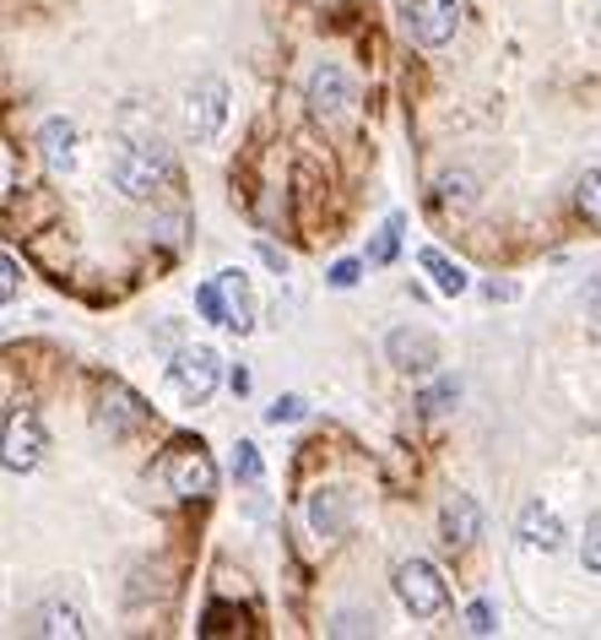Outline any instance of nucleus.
Returning <instances> with one entry per match:
<instances>
[{
	"mask_svg": "<svg viewBox=\"0 0 601 640\" xmlns=\"http://www.w3.org/2000/svg\"><path fill=\"white\" fill-rule=\"evenodd\" d=\"M168 489H174L179 500H206V494L217 489V467H211V456H206L200 445L174 451V462H168Z\"/></svg>",
	"mask_w": 601,
	"mask_h": 640,
	"instance_id": "nucleus-4",
	"label": "nucleus"
},
{
	"mask_svg": "<svg viewBox=\"0 0 601 640\" xmlns=\"http://www.w3.org/2000/svg\"><path fill=\"white\" fill-rule=\"evenodd\" d=\"M33 636H71V640H77L81 636V613H77V608H60V602H55V608H43V613H39Z\"/></svg>",
	"mask_w": 601,
	"mask_h": 640,
	"instance_id": "nucleus-18",
	"label": "nucleus"
},
{
	"mask_svg": "<svg viewBox=\"0 0 601 640\" xmlns=\"http://www.w3.org/2000/svg\"><path fill=\"white\" fill-rule=\"evenodd\" d=\"M417 260H423V272L434 277V288H440L444 299L466 294V283H472V277H466V266H455V260L444 256V250H434V245H428V250H417Z\"/></svg>",
	"mask_w": 601,
	"mask_h": 640,
	"instance_id": "nucleus-16",
	"label": "nucleus"
},
{
	"mask_svg": "<svg viewBox=\"0 0 601 640\" xmlns=\"http://www.w3.org/2000/svg\"><path fill=\"white\" fill-rule=\"evenodd\" d=\"M298 419H304V402H298V396H277V402H272V407H266V424H298Z\"/></svg>",
	"mask_w": 601,
	"mask_h": 640,
	"instance_id": "nucleus-23",
	"label": "nucleus"
},
{
	"mask_svg": "<svg viewBox=\"0 0 601 640\" xmlns=\"http://www.w3.org/2000/svg\"><path fill=\"white\" fill-rule=\"evenodd\" d=\"M580 559H585V570L601 575V515H591V526H585V549H580Z\"/></svg>",
	"mask_w": 601,
	"mask_h": 640,
	"instance_id": "nucleus-24",
	"label": "nucleus"
},
{
	"mask_svg": "<svg viewBox=\"0 0 601 640\" xmlns=\"http://www.w3.org/2000/svg\"><path fill=\"white\" fill-rule=\"evenodd\" d=\"M217 288H223V309H228V332H249L255 326V294H249V277L244 272H223L217 277Z\"/></svg>",
	"mask_w": 601,
	"mask_h": 640,
	"instance_id": "nucleus-12",
	"label": "nucleus"
},
{
	"mask_svg": "<svg viewBox=\"0 0 601 640\" xmlns=\"http://www.w3.org/2000/svg\"><path fill=\"white\" fill-rule=\"evenodd\" d=\"M223 120H228V87L217 82V77H206V82L190 92L185 126H190V136H196V141H211V136L223 130Z\"/></svg>",
	"mask_w": 601,
	"mask_h": 640,
	"instance_id": "nucleus-5",
	"label": "nucleus"
},
{
	"mask_svg": "<svg viewBox=\"0 0 601 640\" xmlns=\"http://www.w3.org/2000/svg\"><path fill=\"white\" fill-rule=\"evenodd\" d=\"M401 250V217H385V228L374 234V245H368V266H385V260H396Z\"/></svg>",
	"mask_w": 601,
	"mask_h": 640,
	"instance_id": "nucleus-20",
	"label": "nucleus"
},
{
	"mask_svg": "<svg viewBox=\"0 0 601 640\" xmlns=\"http://www.w3.org/2000/svg\"><path fill=\"white\" fill-rule=\"evenodd\" d=\"M331 283H336V288H353V283H358V260H336V266H331Z\"/></svg>",
	"mask_w": 601,
	"mask_h": 640,
	"instance_id": "nucleus-27",
	"label": "nucleus"
},
{
	"mask_svg": "<svg viewBox=\"0 0 601 640\" xmlns=\"http://www.w3.org/2000/svg\"><path fill=\"white\" fill-rule=\"evenodd\" d=\"M440 526H444V543H472V538L482 532L477 500H472V494H450V500H444Z\"/></svg>",
	"mask_w": 601,
	"mask_h": 640,
	"instance_id": "nucleus-13",
	"label": "nucleus"
},
{
	"mask_svg": "<svg viewBox=\"0 0 601 640\" xmlns=\"http://www.w3.org/2000/svg\"><path fill=\"white\" fill-rule=\"evenodd\" d=\"M196 304H200V315H206V321L228 326V309H223V288H217V283H206V288L196 294Z\"/></svg>",
	"mask_w": 601,
	"mask_h": 640,
	"instance_id": "nucleus-22",
	"label": "nucleus"
},
{
	"mask_svg": "<svg viewBox=\"0 0 601 640\" xmlns=\"http://www.w3.org/2000/svg\"><path fill=\"white\" fill-rule=\"evenodd\" d=\"M347 104H353V82H347V71H342V66H321V71L309 77V109L325 120V115H342Z\"/></svg>",
	"mask_w": 601,
	"mask_h": 640,
	"instance_id": "nucleus-9",
	"label": "nucleus"
},
{
	"mask_svg": "<svg viewBox=\"0 0 601 640\" xmlns=\"http://www.w3.org/2000/svg\"><path fill=\"white\" fill-rule=\"evenodd\" d=\"M39 147H43V164H49V169H71V158H77V126H71V120H43Z\"/></svg>",
	"mask_w": 601,
	"mask_h": 640,
	"instance_id": "nucleus-14",
	"label": "nucleus"
},
{
	"mask_svg": "<svg viewBox=\"0 0 601 640\" xmlns=\"http://www.w3.org/2000/svg\"><path fill=\"white\" fill-rule=\"evenodd\" d=\"M385 353H391V364L406 370V375H423V370H434V364H440V342L428 337V332H412V326L391 332Z\"/></svg>",
	"mask_w": 601,
	"mask_h": 640,
	"instance_id": "nucleus-8",
	"label": "nucleus"
},
{
	"mask_svg": "<svg viewBox=\"0 0 601 640\" xmlns=\"http://www.w3.org/2000/svg\"><path fill=\"white\" fill-rule=\"evenodd\" d=\"M597 321H601V294H597Z\"/></svg>",
	"mask_w": 601,
	"mask_h": 640,
	"instance_id": "nucleus-29",
	"label": "nucleus"
},
{
	"mask_svg": "<svg viewBox=\"0 0 601 640\" xmlns=\"http://www.w3.org/2000/svg\"><path fill=\"white\" fill-rule=\"evenodd\" d=\"M521 538L531 543V549H542V554H553V549H563V521L553 505H542V500H531L521 511Z\"/></svg>",
	"mask_w": 601,
	"mask_h": 640,
	"instance_id": "nucleus-11",
	"label": "nucleus"
},
{
	"mask_svg": "<svg viewBox=\"0 0 601 640\" xmlns=\"http://www.w3.org/2000/svg\"><path fill=\"white\" fill-rule=\"evenodd\" d=\"M574 207H580V217H585L591 228H601V169H585V174H580Z\"/></svg>",
	"mask_w": 601,
	"mask_h": 640,
	"instance_id": "nucleus-19",
	"label": "nucleus"
},
{
	"mask_svg": "<svg viewBox=\"0 0 601 640\" xmlns=\"http://www.w3.org/2000/svg\"><path fill=\"white\" fill-rule=\"evenodd\" d=\"M440 201H444V207L472 213V207H477V179H472V174H444V179H440Z\"/></svg>",
	"mask_w": 601,
	"mask_h": 640,
	"instance_id": "nucleus-17",
	"label": "nucleus"
},
{
	"mask_svg": "<svg viewBox=\"0 0 601 640\" xmlns=\"http://www.w3.org/2000/svg\"><path fill=\"white\" fill-rule=\"evenodd\" d=\"M98 424L109 429V440H125L130 429L147 424V407H141L125 385H109V391H104V413H98Z\"/></svg>",
	"mask_w": 601,
	"mask_h": 640,
	"instance_id": "nucleus-10",
	"label": "nucleus"
},
{
	"mask_svg": "<svg viewBox=\"0 0 601 640\" xmlns=\"http://www.w3.org/2000/svg\"><path fill=\"white\" fill-rule=\"evenodd\" d=\"M309 526H315L321 538H342V532H347V494H342V489H321L315 505H309Z\"/></svg>",
	"mask_w": 601,
	"mask_h": 640,
	"instance_id": "nucleus-15",
	"label": "nucleus"
},
{
	"mask_svg": "<svg viewBox=\"0 0 601 640\" xmlns=\"http://www.w3.org/2000/svg\"><path fill=\"white\" fill-rule=\"evenodd\" d=\"M162 179H168V152H162L158 141H130L120 152V164H115V185H120L130 201L158 196Z\"/></svg>",
	"mask_w": 601,
	"mask_h": 640,
	"instance_id": "nucleus-1",
	"label": "nucleus"
},
{
	"mask_svg": "<svg viewBox=\"0 0 601 640\" xmlns=\"http://www.w3.org/2000/svg\"><path fill=\"white\" fill-rule=\"evenodd\" d=\"M217 375H223V364H217L211 347H190V353H179V358L168 364V385H174V396H185V402H206V396L217 391Z\"/></svg>",
	"mask_w": 601,
	"mask_h": 640,
	"instance_id": "nucleus-3",
	"label": "nucleus"
},
{
	"mask_svg": "<svg viewBox=\"0 0 601 640\" xmlns=\"http://www.w3.org/2000/svg\"><path fill=\"white\" fill-rule=\"evenodd\" d=\"M43 456V429L33 413H11L6 419V472H33Z\"/></svg>",
	"mask_w": 601,
	"mask_h": 640,
	"instance_id": "nucleus-6",
	"label": "nucleus"
},
{
	"mask_svg": "<svg viewBox=\"0 0 601 640\" xmlns=\"http://www.w3.org/2000/svg\"><path fill=\"white\" fill-rule=\"evenodd\" d=\"M396 598L412 619H434V613H444V598H450V592H444L440 570H434L428 559H406L396 570Z\"/></svg>",
	"mask_w": 601,
	"mask_h": 640,
	"instance_id": "nucleus-2",
	"label": "nucleus"
},
{
	"mask_svg": "<svg viewBox=\"0 0 601 640\" xmlns=\"http://www.w3.org/2000/svg\"><path fill=\"white\" fill-rule=\"evenodd\" d=\"M455 391H461V385H455V381H440V385H428V391H423V396H417V402H423V407H428V413H440L444 402H455Z\"/></svg>",
	"mask_w": 601,
	"mask_h": 640,
	"instance_id": "nucleus-26",
	"label": "nucleus"
},
{
	"mask_svg": "<svg viewBox=\"0 0 601 640\" xmlns=\"http://www.w3.org/2000/svg\"><path fill=\"white\" fill-rule=\"evenodd\" d=\"M466 630H472V636H493V630H499V624H493V602H472V608H466Z\"/></svg>",
	"mask_w": 601,
	"mask_h": 640,
	"instance_id": "nucleus-25",
	"label": "nucleus"
},
{
	"mask_svg": "<svg viewBox=\"0 0 601 640\" xmlns=\"http://www.w3.org/2000/svg\"><path fill=\"white\" fill-rule=\"evenodd\" d=\"M234 477L239 483H260V451L249 440H239V451H234Z\"/></svg>",
	"mask_w": 601,
	"mask_h": 640,
	"instance_id": "nucleus-21",
	"label": "nucleus"
},
{
	"mask_svg": "<svg viewBox=\"0 0 601 640\" xmlns=\"http://www.w3.org/2000/svg\"><path fill=\"white\" fill-rule=\"evenodd\" d=\"M0 272H6V277H0V299H11V294H17V256H11V250L0 260Z\"/></svg>",
	"mask_w": 601,
	"mask_h": 640,
	"instance_id": "nucleus-28",
	"label": "nucleus"
},
{
	"mask_svg": "<svg viewBox=\"0 0 601 640\" xmlns=\"http://www.w3.org/2000/svg\"><path fill=\"white\" fill-rule=\"evenodd\" d=\"M455 22H461V0H417L412 6V39L428 49L455 39Z\"/></svg>",
	"mask_w": 601,
	"mask_h": 640,
	"instance_id": "nucleus-7",
	"label": "nucleus"
}]
</instances>
